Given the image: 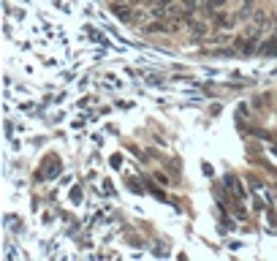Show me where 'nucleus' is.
<instances>
[{"label":"nucleus","instance_id":"2","mask_svg":"<svg viewBox=\"0 0 277 261\" xmlns=\"http://www.w3.org/2000/svg\"><path fill=\"white\" fill-rule=\"evenodd\" d=\"M191 27H193L196 36H207V30H209L207 25H204V22H196V25H191Z\"/></svg>","mask_w":277,"mask_h":261},{"label":"nucleus","instance_id":"4","mask_svg":"<svg viewBox=\"0 0 277 261\" xmlns=\"http://www.w3.org/2000/svg\"><path fill=\"white\" fill-rule=\"evenodd\" d=\"M272 33H274V41H277V19H272Z\"/></svg>","mask_w":277,"mask_h":261},{"label":"nucleus","instance_id":"1","mask_svg":"<svg viewBox=\"0 0 277 261\" xmlns=\"http://www.w3.org/2000/svg\"><path fill=\"white\" fill-rule=\"evenodd\" d=\"M226 6H228V0H207V3H204V14H207V17H215V14L226 11Z\"/></svg>","mask_w":277,"mask_h":261},{"label":"nucleus","instance_id":"3","mask_svg":"<svg viewBox=\"0 0 277 261\" xmlns=\"http://www.w3.org/2000/svg\"><path fill=\"white\" fill-rule=\"evenodd\" d=\"M199 6V0H185V11H193Z\"/></svg>","mask_w":277,"mask_h":261}]
</instances>
